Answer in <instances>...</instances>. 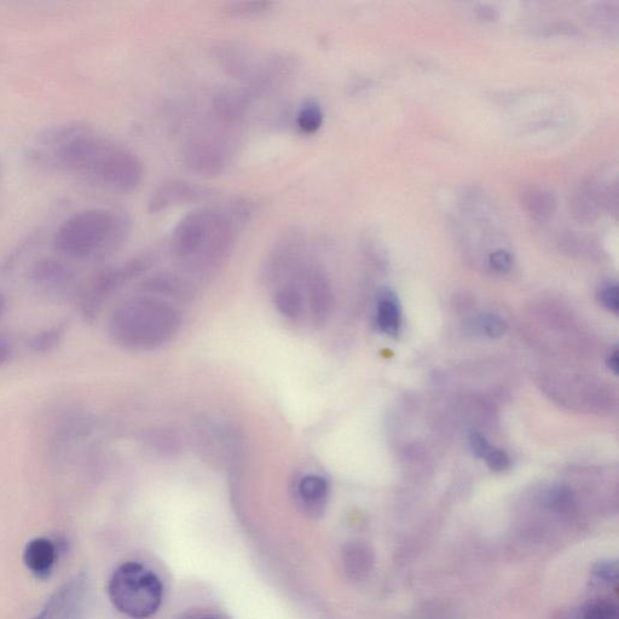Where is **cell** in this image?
I'll list each match as a JSON object with an SVG mask.
<instances>
[{
  "label": "cell",
  "mask_w": 619,
  "mask_h": 619,
  "mask_svg": "<svg viewBox=\"0 0 619 619\" xmlns=\"http://www.w3.org/2000/svg\"><path fill=\"white\" fill-rule=\"evenodd\" d=\"M108 594L115 609L125 616L144 619L155 615L163 603L159 577L138 563H126L113 572Z\"/></svg>",
  "instance_id": "5"
},
{
  "label": "cell",
  "mask_w": 619,
  "mask_h": 619,
  "mask_svg": "<svg viewBox=\"0 0 619 619\" xmlns=\"http://www.w3.org/2000/svg\"><path fill=\"white\" fill-rule=\"evenodd\" d=\"M297 273L308 299L310 315L316 325L325 322L332 306L331 285L320 266L298 265Z\"/></svg>",
  "instance_id": "9"
},
{
  "label": "cell",
  "mask_w": 619,
  "mask_h": 619,
  "mask_svg": "<svg viewBox=\"0 0 619 619\" xmlns=\"http://www.w3.org/2000/svg\"><path fill=\"white\" fill-rule=\"evenodd\" d=\"M246 202L202 207L185 216L172 235V250L190 269L210 273L233 251L237 230L250 218Z\"/></svg>",
  "instance_id": "2"
},
{
  "label": "cell",
  "mask_w": 619,
  "mask_h": 619,
  "mask_svg": "<svg viewBox=\"0 0 619 619\" xmlns=\"http://www.w3.org/2000/svg\"><path fill=\"white\" fill-rule=\"evenodd\" d=\"M600 302L615 314H618L619 310V292L617 285H609L603 288L600 292Z\"/></svg>",
  "instance_id": "27"
},
{
  "label": "cell",
  "mask_w": 619,
  "mask_h": 619,
  "mask_svg": "<svg viewBox=\"0 0 619 619\" xmlns=\"http://www.w3.org/2000/svg\"><path fill=\"white\" fill-rule=\"evenodd\" d=\"M183 159L190 170L202 176H217L229 164V147L214 137H194L185 144Z\"/></svg>",
  "instance_id": "8"
},
{
  "label": "cell",
  "mask_w": 619,
  "mask_h": 619,
  "mask_svg": "<svg viewBox=\"0 0 619 619\" xmlns=\"http://www.w3.org/2000/svg\"><path fill=\"white\" fill-rule=\"evenodd\" d=\"M59 551L54 541L46 537L33 538L23 552V563L38 580H48L55 569Z\"/></svg>",
  "instance_id": "11"
},
{
  "label": "cell",
  "mask_w": 619,
  "mask_h": 619,
  "mask_svg": "<svg viewBox=\"0 0 619 619\" xmlns=\"http://www.w3.org/2000/svg\"><path fill=\"white\" fill-rule=\"evenodd\" d=\"M210 196L208 190L193 183L175 179L165 182L155 190L149 201V211L152 213L171 210L173 207L201 201Z\"/></svg>",
  "instance_id": "10"
},
{
  "label": "cell",
  "mask_w": 619,
  "mask_h": 619,
  "mask_svg": "<svg viewBox=\"0 0 619 619\" xmlns=\"http://www.w3.org/2000/svg\"><path fill=\"white\" fill-rule=\"evenodd\" d=\"M89 597L88 577L79 574L57 589L33 619H85Z\"/></svg>",
  "instance_id": "7"
},
{
  "label": "cell",
  "mask_w": 619,
  "mask_h": 619,
  "mask_svg": "<svg viewBox=\"0 0 619 619\" xmlns=\"http://www.w3.org/2000/svg\"><path fill=\"white\" fill-rule=\"evenodd\" d=\"M470 447L474 456L479 457V459H484L485 456L489 453L490 449L493 448L488 443L487 438L483 435H480L478 432H472L470 436Z\"/></svg>",
  "instance_id": "28"
},
{
  "label": "cell",
  "mask_w": 619,
  "mask_h": 619,
  "mask_svg": "<svg viewBox=\"0 0 619 619\" xmlns=\"http://www.w3.org/2000/svg\"><path fill=\"white\" fill-rule=\"evenodd\" d=\"M181 318L173 306L153 298L132 299L115 310L111 333L132 350H153L175 337Z\"/></svg>",
  "instance_id": "4"
},
{
  "label": "cell",
  "mask_w": 619,
  "mask_h": 619,
  "mask_svg": "<svg viewBox=\"0 0 619 619\" xmlns=\"http://www.w3.org/2000/svg\"><path fill=\"white\" fill-rule=\"evenodd\" d=\"M372 549L361 542L350 543L344 551V564L347 575L354 580H362L373 568Z\"/></svg>",
  "instance_id": "16"
},
{
  "label": "cell",
  "mask_w": 619,
  "mask_h": 619,
  "mask_svg": "<svg viewBox=\"0 0 619 619\" xmlns=\"http://www.w3.org/2000/svg\"><path fill=\"white\" fill-rule=\"evenodd\" d=\"M11 354L10 345L7 340L0 338V366L8 362Z\"/></svg>",
  "instance_id": "29"
},
{
  "label": "cell",
  "mask_w": 619,
  "mask_h": 619,
  "mask_svg": "<svg viewBox=\"0 0 619 619\" xmlns=\"http://www.w3.org/2000/svg\"><path fill=\"white\" fill-rule=\"evenodd\" d=\"M607 366L612 370L613 373L618 374L619 370V361H618V350L612 352L609 360H607Z\"/></svg>",
  "instance_id": "30"
},
{
  "label": "cell",
  "mask_w": 619,
  "mask_h": 619,
  "mask_svg": "<svg viewBox=\"0 0 619 619\" xmlns=\"http://www.w3.org/2000/svg\"><path fill=\"white\" fill-rule=\"evenodd\" d=\"M268 2H240L229 5V13L235 15H256L264 13L270 7Z\"/></svg>",
  "instance_id": "24"
},
{
  "label": "cell",
  "mask_w": 619,
  "mask_h": 619,
  "mask_svg": "<svg viewBox=\"0 0 619 619\" xmlns=\"http://www.w3.org/2000/svg\"><path fill=\"white\" fill-rule=\"evenodd\" d=\"M323 119H325V114H323L320 102L311 98L305 101L300 108L297 123L300 130L310 135L321 129Z\"/></svg>",
  "instance_id": "18"
},
{
  "label": "cell",
  "mask_w": 619,
  "mask_h": 619,
  "mask_svg": "<svg viewBox=\"0 0 619 619\" xmlns=\"http://www.w3.org/2000/svg\"><path fill=\"white\" fill-rule=\"evenodd\" d=\"M582 619H618L617 606L611 601L597 600L583 607Z\"/></svg>",
  "instance_id": "20"
},
{
  "label": "cell",
  "mask_w": 619,
  "mask_h": 619,
  "mask_svg": "<svg viewBox=\"0 0 619 619\" xmlns=\"http://www.w3.org/2000/svg\"><path fill=\"white\" fill-rule=\"evenodd\" d=\"M480 332L488 335L490 338H500L506 333V323L497 315H482L477 320V325Z\"/></svg>",
  "instance_id": "21"
},
{
  "label": "cell",
  "mask_w": 619,
  "mask_h": 619,
  "mask_svg": "<svg viewBox=\"0 0 619 619\" xmlns=\"http://www.w3.org/2000/svg\"><path fill=\"white\" fill-rule=\"evenodd\" d=\"M5 308V300L2 294H0V317H2Z\"/></svg>",
  "instance_id": "31"
},
{
  "label": "cell",
  "mask_w": 619,
  "mask_h": 619,
  "mask_svg": "<svg viewBox=\"0 0 619 619\" xmlns=\"http://www.w3.org/2000/svg\"><path fill=\"white\" fill-rule=\"evenodd\" d=\"M376 323L381 332L391 337H397L401 329V309L396 294L390 289H384L379 294Z\"/></svg>",
  "instance_id": "14"
},
{
  "label": "cell",
  "mask_w": 619,
  "mask_h": 619,
  "mask_svg": "<svg viewBox=\"0 0 619 619\" xmlns=\"http://www.w3.org/2000/svg\"><path fill=\"white\" fill-rule=\"evenodd\" d=\"M524 202L529 212L537 219L551 216L555 202L553 196L542 189H530L524 194Z\"/></svg>",
  "instance_id": "19"
},
{
  "label": "cell",
  "mask_w": 619,
  "mask_h": 619,
  "mask_svg": "<svg viewBox=\"0 0 619 619\" xmlns=\"http://www.w3.org/2000/svg\"><path fill=\"white\" fill-rule=\"evenodd\" d=\"M489 264L491 268L499 271V273H507V271L512 269V254L506 250H497L490 254Z\"/></svg>",
  "instance_id": "26"
},
{
  "label": "cell",
  "mask_w": 619,
  "mask_h": 619,
  "mask_svg": "<svg viewBox=\"0 0 619 619\" xmlns=\"http://www.w3.org/2000/svg\"><path fill=\"white\" fill-rule=\"evenodd\" d=\"M59 339V331H46L42 334H38L37 337L32 340L31 346L32 349L37 352L50 351L52 347L59 343Z\"/></svg>",
  "instance_id": "25"
},
{
  "label": "cell",
  "mask_w": 619,
  "mask_h": 619,
  "mask_svg": "<svg viewBox=\"0 0 619 619\" xmlns=\"http://www.w3.org/2000/svg\"><path fill=\"white\" fill-rule=\"evenodd\" d=\"M208 619V618H207Z\"/></svg>",
  "instance_id": "32"
},
{
  "label": "cell",
  "mask_w": 619,
  "mask_h": 619,
  "mask_svg": "<svg viewBox=\"0 0 619 619\" xmlns=\"http://www.w3.org/2000/svg\"><path fill=\"white\" fill-rule=\"evenodd\" d=\"M299 277V276H298ZM302 281H288L277 288L275 305L277 310L288 321L302 320L305 312V292Z\"/></svg>",
  "instance_id": "13"
},
{
  "label": "cell",
  "mask_w": 619,
  "mask_h": 619,
  "mask_svg": "<svg viewBox=\"0 0 619 619\" xmlns=\"http://www.w3.org/2000/svg\"><path fill=\"white\" fill-rule=\"evenodd\" d=\"M594 576L598 578L600 582L613 584L617 586L618 582V564L617 561H600L594 568Z\"/></svg>",
  "instance_id": "22"
},
{
  "label": "cell",
  "mask_w": 619,
  "mask_h": 619,
  "mask_svg": "<svg viewBox=\"0 0 619 619\" xmlns=\"http://www.w3.org/2000/svg\"><path fill=\"white\" fill-rule=\"evenodd\" d=\"M251 97L247 91L224 90L214 98V109L219 118L234 121L245 114Z\"/></svg>",
  "instance_id": "15"
},
{
  "label": "cell",
  "mask_w": 619,
  "mask_h": 619,
  "mask_svg": "<svg viewBox=\"0 0 619 619\" xmlns=\"http://www.w3.org/2000/svg\"><path fill=\"white\" fill-rule=\"evenodd\" d=\"M484 460L487 461L490 470L494 472L506 471L511 466L509 456L506 451L501 449L491 448L487 456L484 457Z\"/></svg>",
  "instance_id": "23"
},
{
  "label": "cell",
  "mask_w": 619,
  "mask_h": 619,
  "mask_svg": "<svg viewBox=\"0 0 619 619\" xmlns=\"http://www.w3.org/2000/svg\"><path fill=\"white\" fill-rule=\"evenodd\" d=\"M295 491H297V499L305 513L316 517L325 511L329 496V484L326 478L317 476V474H308L299 480Z\"/></svg>",
  "instance_id": "12"
},
{
  "label": "cell",
  "mask_w": 619,
  "mask_h": 619,
  "mask_svg": "<svg viewBox=\"0 0 619 619\" xmlns=\"http://www.w3.org/2000/svg\"><path fill=\"white\" fill-rule=\"evenodd\" d=\"M30 158L40 166L118 192H132L143 179V165L135 153L94 127L78 123L42 133L32 144Z\"/></svg>",
  "instance_id": "1"
},
{
  "label": "cell",
  "mask_w": 619,
  "mask_h": 619,
  "mask_svg": "<svg viewBox=\"0 0 619 619\" xmlns=\"http://www.w3.org/2000/svg\"><path fill=\"white\" fill-rule=\"evenodd\" d=\"M33 279L40 286L57 288L69 285L73 280V274L65 264L54 259H46L34 266Z\"/></svg>",
  "instance_id": "17"
},
{
  "label": "cell",
  "mask_w": 619,
  "mask_h": 619,
  "mask_svg": "<svg viewBox=\"0 0 619 619\" xmlns=\"http://www.w3.org/2000/svg\"><path fill=\"white\" fill-rule=\"evenodd\" d=\"M154 263L155 256L153 253H143L123 265L103 271L85 295L83 304L85 315L94 316L96 311L100 310L104 299L108 298L115 289L123 286L133 277L143 274L144 271L152 268Z\"/></svg>",
  "instance_id": "6"
},
{
  "label": "cell",
  "mask_w": 619,
  "mask_h": 619,
  "mask_svg": "<svg viewBox=\"0 0 619 619\" xmlns=\"http://www.w3.org/2000/svg\"><path fill=\"white\" fill-rule=\"evenodd\" d=\"M129 233L130 222L123 213L90 208L73 214L61 224L55 234V246L72 259H100L117 251Z\"/></svg>",
  "instance_id": "3"
}]
</instances>
